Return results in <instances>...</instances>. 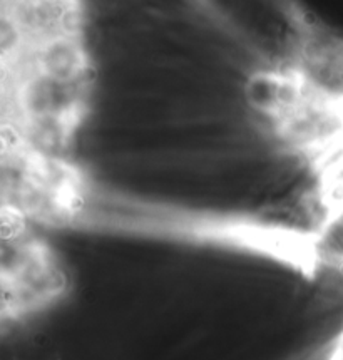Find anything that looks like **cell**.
<instances>
[{
  "instance_id": "1",
  "label": "cell",
  "mask_w": 343,
  "mask_h": 360,
  "mask_svg": "<svg viewBox=\"0 0 343 360\" xmlns=\"http://www.w3.org/2000/svg\"><path fill=\"white\" fill-rule=\"evenodd\" d=\"M0 208L42 234L70 233L211 251L315 276L325 263L320 233L271 209L226 208L109 186L77 167L27 153L0 158Z\"/></svg>"
},
{
  "instance_id": "2",
  "label": "cell",
  "mask_w": 343,
  "mask_h": 360,
  "mask_svg": "<svg viewBox=\"0 0 343 360\" xmlns=\"http://www.w3.org/2000/svg\"><path fill=\"white\" fill-rule=\"evenodd\" d=\"M42 77L49 81L64 84L77 82L84 73V56L79 45L70 39H56L49 42L42 52L40 61Z\"/></svg>"
}]
</instances>
